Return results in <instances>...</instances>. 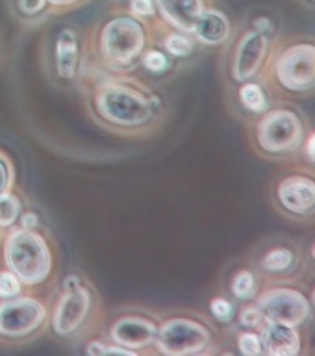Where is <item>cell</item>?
I'll list each match as a JSON object with an SVG mask.
<instances>
[{
  "mask_svg": "<svg viewBox=\"0 0 315 356\" xmlns=\"http://www.w3.org/2000/svg\"><path fill=\"white\" fill-rule=\"evenodd\" d=\"M13 186V167L8 160L0 156V195L10 191Z\"/></svg>",
  "mask_w": 315,
  "mask_h": 356,
  "instance_id": "obj_30",
  "label": "cell"
},
{
  "mask_svg": "<svg viewBox=\"0 0 315 356\" xmlns=\"http://www.w3.org/2000/svg\"><path fill=\"white\" fill-rule=\"evenodd\" d=\"M13 8L17 15L22 19H35V17L45 15V11L49 10L50 6L47 0H13Z\"/></svg>",
  "mask_w": 315,
  "mask_h": 356,
  "instance_id": "obj_22",
  "label": "cell"
},
{
  "mask_svg": "<svg viewBox=\"0 0 315 356\" xmlns=\"http://www.w3.org/2000/svg\"><path fill=\"white\" fill-rule=\"evenodd\" d=\"M38 222L39 217L35 216V213H32V211H28V213H24V216L21 217V228H26V230H35Z\"/></svg>",
  "mask_w": 315,
  "mask_h": 356,
  "instance_id": "obj_34",
  "label": "cell"
},
{
  "mask_svg": "<svg viewBox=\"0 0 315 356\" xmlns=\"http://www.w3.org/2000/svg\"><path fill=\"white\" fill-rule=\"evenodd\" d=\"M305 139L300 117L291 110H273L256 124V143L269 154L293 152Z\"/></svg>",
  "mask_w": 315,
  "mask_h": 356,
  "instance_id": "obj_4",
  "label": "cell"
},
{
  "mask_svg": "<svg viewBox=\"0 0 315 356\" xmlns=\"http://www.w3.org/2000/svg\"><path fill=\"white\" fill-rule=\"evenodd\" d=\"M269 38L267 33L249 30L241 35L232 58V76L236 82H249L260 72L267 58Z\"/></svg>",
  "mask_w": 315,
  "mask_h": 356,
  "instance_id": "obj_10",
  "label": "cell"
},
{
  "mask_svg": "<svg viewBox=\"0 0 315 356\" xmlns=\"http://www.w3.org/2000/svg\"><path fill=\"white\" fill-rule=\"evenodd\" d=\"M143 65L147 71L154 72V74H161V72H165L171 67V60H169V56H165V52L152 49L149 52H145Z\"/></svg>",
  "mask_w": 315,
  "mask_h": 356,
  "instance_id": "obj_23",
  "label": "cell"
},
{
  "mask_svg": "<svg viewBox=\"0 0 315 356\" xmlns=\"http://www.w3.org/2000/svg\"><path fill=\"white\" fill-rule=\"evenodd\" d=\"M128 13L139 21H145V19H154L158 15L156 11L154 0H130L128 4Z\"/></svg>",
  "mask_w": 315,
  "mask_h": 356,
  "instance_id": "obj_27",
  "label": "cell"
},
{
  "mask_svg": "<svg viewBox=\"0 0 315 356\" xmlns=\"http://www.w3.org/2000/svg\"><path fill=\"white\" fill-rule=\"evenodd\" d=\"M195 39L208 47H217V44L227 43L230 38V21L221 10L208 8L202 11L199 21L193 28Z\"/></svg>",
  "mask_w": 315,
  "mask_h": 356,
  "instance_id": "obj_16",
  "label": "cell"
},
{
  "mask_svg": "<svg viewBox=\"0 0 315 356\" xmlns=\"http://www.w3.org/2000/svg\"><path fill=\"white\" fill-rule=\"evenodd\" d=\"M264 321L286 323L300 327L310 317V300L305 293L293 288H271L264 291L256 300Z\"/></svg>",
  "mask_w": 315,
  "mask_h": 356,
  "instance_id": "obj_9",
  "label": "cell"
},
{
  "mask_svg": "<svg viewBox=\"0 0 315 356\" xmlns=\"http://www.w3.org/2000/svg\"><path fill=\"white\" fill-rule=\"evenodd\" d=\"M261 347L271 356H297L302 349L297 327L267 321L261 327Z\"/></svg>",
  "mask_w": 315,
  "mask_h": 356,
  "instance_id": "obj_14",
  "label": "cell"
},
{
  "mask_svg": "<svg viewBox=\"0 0 315 356\" xmlns=\"http://www.w3.org/2000/svg\"><path fill=\"white\" fill-rule=\"evenodd\" d=\"M22 202L11 191L0 195V228H11L21 217Z\"/></svg>",
  "mask_w": 315,
  "mask_h": 356,
  "instance_id": "obj_19",
  "label": "cell"
},
{
  "mask_svg": "<svg viewBox=\"0 0 315 356\" xmlns=\"http://www.w3.org/2000/svg\"><path fill=\"white\" fill-rule=\"evenodd\" d=\"M275 76L288 91H310L315 88V44L295 43L280 52L275 61Z\"/></svg>",
  "mask_w": 315,
  "mask_h": 356,
  "instance_id": "obj_7",
  "label": "cell"
},
{
  "mask_svg": "<svg viewBox=\"0 0 315 356\" xmlns=\"http://www.w3.org/2000/svg\"><path fill=\"white\" fill-rule=\"evenodd\" d=\"M252 28H255L256 32H261V33H267L273 30V22L271 19H267V17H258L252 21Z\"/></svg>",
  "mask_w": 315,
  "mask_h": 356,
  "instance_id": "obj_33",
  "label": "cell"
},
{
  "mask_svg": "<svg viewBox=\"0 0 315 356\" xmlns=\"http://www.w3.org/2000/svg\"><path fill=\"white\" fill-rule=\"evenodd\" d=\"M238 349L245 356H258L264 353L261 347L260 334L256 332H241L238 338Z\"/></svg>",
  "mask_w": 315,
  "mask_h": 356,
  "instance_id": "obj_25",
  "label": "cell"
},
{
  "mask_svg": "<svg viewBox=\"0 0 315 356\" xmlns=\"http://www.w3.org/2000/svg\"><path fill=\"white\" fill-rule=\"evenodd\" d=\"M93 306V295L82 284L80 277L71 275L63 282V293L52 312V330L67 338L82 327Z\"/></svg>",
  "mask_w": 315,
  "mask_h": 356,
  "instance_id": "obj_6",
  "label": "cell"
},
{
  "mask_svg": "<svg viewBox=\"0 0 315 356\" xmlns=\"http://www.w3.org/2000/svg\"><path fill=\"white\" fill-rule=\"evenodd\" d=\"M189 35L191 33L178 32L171 28V32H167L163 38V47L172 58H188L195 50V41Z\"/></svg>",
  "mask_w": 315,
  "mask_h": 356,
  "instance_id": "obj_17",
  "label": "cell"
},
{
  "mask_svg": "<svg viewBox=\"0 0 315 356\" xmlns=\"http://www.w3.org/2000/svg\"><path fill=\"white\" fill-rule=\"evenodd\" d=\"M310 299H312V305L315 306V288H314V291H312V297H310Z\"/></svg>",
  "mask_w": 315,
  "mask_h": 356,
  "instance_id": "obj_35",
  "label": "cell"
},
{
  "mask_svg": "<svg viewBox=\"0 0 315 356\" xmlns=\"http://www.w3.org/2000/svg\"><path fill=\"white\" fill-rule=\"evenodd\" d=\"M291 264H293V252L289 249H273L261 260V267L271 273L288 271Z\"/></svg>",
  "mask_w": 315,
  "mask_h": 356,
  "instance_id": "obj_20",
  "label": "cell"
},
{
  "mask_svg": "<svg viewBox=\"0 0 315 356\" xmlns=\"http://www.w3.org/2000/svg\"><path fill=\"white\" fill-rule=\"evenodd\" d=\"M56 72L61 80H72L80 63V35L74 28H61L54 44Z\"/></svg>",
  "mask_w": 315,
  "mask_h": 356,
  "instance_id": "obj_15",
  "label": "cell"
},
{
  "mask_svg": "<svg viewBox=\"0 0 315 356\" xmlns=\"http://www.w3.org/2000/svg\"><path fill=\"white\" fill-rule=\"evenodd\" d=\"M314 2H315V0H314Z\"/></svg>",
  "mask_w": 315,
  "mask_h": 356,
  "instance_id": "obj_37",
  "label": "cell"
},
{
  "mask_svg": "<svg viewBox=\"0 0 315 356\" xmlns=\"http://www.w3.org/2000/svg\"><path fill=\"white\" fill-rule=\"evenodd\" d=\"M158 100L130 86L104 83L95 93V110L106 122L119 128H138L152 121Z\"/></svg>",
  "mask_w": 315,
  "mask_h": 356,
  "instance_id": "obj_2",
  "label": "cell"
},
{
  "mask_svg": "<svg viewBox=\"0 0 315 356\" xmlns=\"http://www.w3.org/2000/svg\"><path fill=\"white\" fill-rule=\"evenodd\" d=\"M305 158L308 160L312 167H315V132H312L308 138H306L305 143Z\"/></svg>",
  "mask_w": 315,
  "mask_h": 356,
  "instance_id": "obj_32",
  "label": "cell"
},
{
  "mask_svg": "<svg viewBox=\"0 0 315 356\" xmlns=\"http://www.w3.org/2000/svg\"><path fill=\"white\" fill-rule=\"evenodd\" d=\"M86 353L91 356H106V355H115V356H136L138 353L136 350H130V349H124L121 345H106L102 341H93L91 345H88V349Z\"/></svg>",
  "mask_w": 315,
  "mask_h": 356,
  "instance_id": "obj_26",
  "label": "cell"
},
{
  "mask_svg": "<svg viewBox=\"0 0 315 356\" xmlns=\"http://www.w3.org/2000/svg\"><path fill=\"white\" fill-rule=\"evenodd\" d=\"M47 319V308L35 297H11L0 302V336L19 339L38 332Z\"/></svg>",
  "mask_w": 315,
  "mask_h": 356,
  "instance_id": "obj_8",
  "label": "cell"
},
{
  "mask_svg": "<svg viewBox=\"0 0 315 356\" xmlns=\"http://www.w3.org/2000/svg\"><path fill=\"white\" fill-rule=\"evenodd\" d=\"M52 10H71V8H76V6L88 2V0H47Z\"/></svg>",
  "mask_w": 315,
  "mask_h": 356,
  "instance_id": "obj_31",
  "label": "cell"
},
{
  "mask_svg": "<svg viewBox=\"0 0 315 356\" xmlns=\"http://www.w3.org/2000/svg\"><path fill=\"white\" fill-rule=\"evenodd\" d=\"M210 312H211V316L221 323H228L234 317L232 302L227 299H223V297H216V299L211 300Z\"/></svg>",
  "mask_w": 315,
  "mask_h": 356,
  "instance_id": "obj_28",
  "label": "cell"
},
{
  "mask_svg": "<svg viewBox=\"0 0 315 356\" xmlns=\"http://www.w3.org/2000/svg\"><path fill=\"white\" fill-rule=\"evenodd\" d=\"M22 282L17 278L15 273H11L10 269L0 271V299H11L21 295Z\"/></svg>",
  "mask_w": 315,
  "mask_h": 356,
  "instance_id": "obj_24",
  "label": "cell"
},
{
  "mask_svg": "<svg viewBox=\"0 0 315 356\" xmlns=\"http://www.w3.org/2000/svg\"><path fill=\"white\" fill-rule=\"evenodd\" d=\"M154 4L167 26L186 33H193L195 24L206 10V0H154Z\"/></svg>",
  "mask_w": 315,
  "mask_h": 356,
  "instance_id": "obj_13",
  "label": "cell"
},
{
  "mask_svg": "<svg viewBox=\"0 0 315 356\" xmlns=\"http://www.w3.org/2000/svg\"><path fill=\"white\" fill-rule=\"evenodd\" d=\"M4 266L26 286L43 284L52 273V252L47 239L35 230L15 228L2 243Z\"/></svg>",
  "mask_w": 315,
  "mask_h": 356,
  "instance_id": "obj_1",
  "label": "cell"
},
{
  "mask_svg": "<svg viewBox=\"0 0 315 356\" xmlns=\"http://www.w3.org/2000/svg\"><path fill=\"white\" fill-rule=\"evenodd\" d=\"M239 100H241L245 110L252 111V113H261V111L267 110L266 93L255 82H243V86L239 89Z\"/></svg>",
  "mask_w": 315,
  "mask_h": 356,
  "instance_id": "obj_18",
  "label": "cell"
},
{
  "mask_svg": "<svg viewBox=\"0 0 315 356\" xmlns=\"http://www.w3.org/2000/svg\"><path fill=\"white\" fill-rule=\"evenodd\" d=\"M239 323L243 325L245 328H258L264 325V317H261L260 310H258V306H247L241 310V316H239Z\"/></svg>",
  "mask_w": 315,
  "mask_h": 356,
  "instance_id": "obj_29",
  "label": "cell"
},
{
  "mask_svg": "<svg viewBox=\"0 0 315 356\" xmlns=\"http://www.w3.org/2000/svg\"><path fill=\"white\" fill-rule=\"evenodd\" d=\"M99 47L106 61L119 67L132 65L147 47L145 24L130 13L110 17L100 28Z\"/></svg>",
  "mask_w": 315,
  "mask_h": 356,
  "instance_id": "obj_3",
  "label": "cell"
},
{
  "mask_svg": "<svg viewBox=\"0 0 315 356\" xmlns=\"http://www.w3.org/2000/svg\"><path fill=\"white\" fill-rule=\"evenodd\" d=\"M312 256H314V260H315V245H314V249H312Z\"/></svg>",
  "mask_w": 315,
  "mask_h": 356,
  "instance_id": "obj_36",
  "label": "cell"
},
{
  "mask_svg": "<svg viewBox=\"0 0 315 356\" xmlns=\"http://www.w3.org/2000/svg\"><path fill=\"white\" fill-rule=\"evenodd\" d=\"M230 289L232 293L238 297V299H252L256 293V278L255 275L247 269L243 271H238L234 275L232 284H230Z\"/></svg>",
  "mask_w": 315,
  "mask_h": 356,
  "instance_id": "obj_21",
  "label": "cell"
},
{
  "mask_svg": "<svg viewBox=\"0 0 315 356\" xmlns=\"http://www.w3.org/2000/svg\"><path fill=\"white\" fill-rule=\"evenodd\" d=\"M156 334L158 325L154 321L141 316H124L111 325L110 338L113 343L138 353L139 349L154 345Z\"/></svg>",
  "mask_w": 315,
  "mask_h": 356,
  "instance_id": "obj_12",
  "label": "cell"
},
{
  "mask_svg": "<svg viewBox=\"0 0 315 356\" xmlns=\"http://www.w3.org/2000/svg\"><path fill=\"white\" fill-rule=\"evenodd\" d=\"M277 197L286 211L293 216L315 213V180L305 175H291L278 184Z\"/></svg>",
  "mask_w": 315,
  "mask_h": 356,
  "instance_id": "obj_11",
  "label": "cell"
},
{
  "mask_svg": "<svg viewBox=\"0 0 315 356\" xmlns=\"http://www.w3.org/2000/svg\"><path fill=\"white\" fill-rule=\"evenodd\" d=\"M211 343V332L202 323L188 317H172L158 327L154 345L165 356L199 355Z\"/></svg>",
  "mask_w": 315,
  "mask_h": 356,
  "instance_id": "obj_5",
  "label": "cell"
}]
</instances>
